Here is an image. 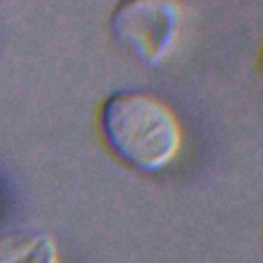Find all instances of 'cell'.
<instances>
[{"label": "cell", "mask_w": 263, "mask_h": 263, "mask_svg": "<svg viewBox=\"0 0 263 263\" xmlns=\"http://www.w3.org/2000/svg\"><path fill=\"white\" fill-rule=\"evenodd\" d=\"M99 132L107 150L138 173L166 168L183 146L177 113L156 95L138 88L115 90L101 103Z\"/></svg>", "instance_id": "1"}, {"label": "cell", "mask_w": 263, "mask_h": 263, "mask_svg": "<svg viewBox=\"0 0 263 263\" xmlns=\"http://www.w3.org/2000/svg\"><path fill=\"white\" fill-rule=\"evenodd\" d=\"M109 29L115 41L144 66H160L177 49L183 31L179 0H119Z\"/></svg>", "instance_id": "2"}, {"label": "cell", "mask_w": 263, "mask_h": 263, "mask_svg": "<svg viewBox=\"0 0 263 263\" xmlns=\"http://www.w3.org/2000/svg\"><path fill=\"white\" fill-rule=\"evenodd\" d=\"M0 263H60V253L45 232H6L0 236Z\"/></svg>", "instance_id": "3"}, {"label": "cell", "mask_w": 263, "mask_h": 263, "mask_svg": "<svg viewBox=\"0 0 263 263\" xmlns=\"http://www.w3.org/2000/svg\"><path fill=\"white\" fill-rule=\"evenodd\" d=\"M261 64H263V53H261Z\"/></svg>", "instance_id": "4"}]
</instances>
